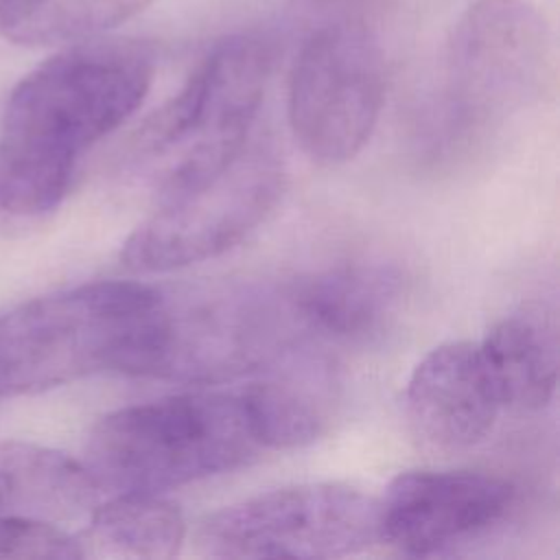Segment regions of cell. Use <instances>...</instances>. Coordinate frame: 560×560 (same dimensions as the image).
Listing matches in <instances>:
<instances>
[{
  "label": "cell",
  "mask_w": 560,
  "mask_h": 560,
  "mask_svg": "<svg viewBox=\"0 0 560 560\" xmlns=\"http://www.w3.org/2000/svg\"><path fill=\"white\" fill-rule=\"evenodd\" d=\"M153 77L155 50L133 37L72 42L33 68L0 112V210H52L79 160L140 107Z\"/></svg>",
  "instance_id": "6da1fadb"
},
{
  "label": "cell",
  "mask_w": 560,
  "mask_h": 560,
  "mask_svg": "<svg viewBox=\"0 0 560 560\" xmlns=\"http://www.w3.org/2000/svg\"><path fill=\"white\" fill-rule=\"evenodd\" d=\"M282 190V162L249 140L217 171L162 192L127 236L120 258L131 271L160 273L221 256L271 214Z\"/></svg>",
  "instance_id": "52a82bcc"
},
{
  "label": "cell",
  "mask_w": 560,
  "mask_h": 560,
  "mask_svg": "<svg viewBox=\"0 0 560 560\" xmlns=\"http://www.w3.org/2000/svg\"><path fill=\"white\" fill-rule=\"evenodd\" d=\"M28 0H0V33L4 35Z\"/></svg>",
  "instance_id": "d6986e66"
},
{
  "label": "cell",
  "mask_w": 560,
  "mask_h": 560,
  "mask_svg": "<svg viewBox=\"0 0 560 560\" xmlns=\"http://www.w3.org/2000/svg\"><path fill=\"white\" fill-rule=\"evenodd\" d=\"M262 448L241 392H188L103 416L83 464L101 490L162 492L236 470Z\"/></svg>",
  "instance_id": "3957f363"
},
{
  "label": "cell",
  "mask_w": 560,
  "mask_h": 560,
  "mask_svg": "<svg viewBox=\"0 0 560 560\" xmlns=\"http://www.w3.org/2000/svg\"><path fill=\"white\" fill-rule=\"evenodd\" d=\"M501 409L479 343L472 341L433 348L407 381V424L418 446L429 453L455 455L477 446Z\"/></svg>",
  "instance_id": "8fae6325"
},
{
  "label": "cell",
  "mask_w": 560,
  "mask_h": 560,
  "mask_svg": "<svg viewBox=\"0 0 560 560\" xmlns=\"http://www.w3.org/2000/svg\"><path fill=\"white\" fill-rule=\"evenodd\" d=\"M514 486L475 470H407L376 499L378 540L405 556H435L501 523Z\"/></svg>",
  "instance_id": "30bf717a"
},
{
  "label": "cell",
  "mask_w": 560,
  "mask_h": 560,
  "mask_svg": "<svg viewBox=\"0 0 560 560\" xmlns=\"http://www.w3.org/2000/svg\"><path fill=\"white\" fill-rule=\"evenodd\" d=\"M284 289L304 341L365 343L394 324L405 276L385 260H350L302 276Z\"/></svg>",
  "instance_id": "7c38bea8"
},
{
  "label": "cell",
  "mask_w": 560,
  "mask_h": 560,
  "mask_svg": "<svg viewBox=\"0 0 560 560\" xmlns=\"http://www.w3.org/2000/svg\"><path fill=\"white\" fill-rule=\"evenodd\" d=\"M479 350L501 407L540 409L558 383V326L551 311L527 304L499 319Z\"/></svg>",
  "instance_id": "9a60e30c"
},
{
  "label": "cell",
  "mask_w": 560,
  "mask_h": 560,
  "mask_svg": "<svg viewBox=\"0 0 560 560\" xmlns=\"http://www.w3.org/2000/svg\"><path fill=\"white\" fill-rule=\"evenodd\" d=\"M81 556H85L81 538L61 525L0 516V558L72 560Z\"/></svg>",
  "instance_id": "e0dca14e"
},
{
  "label": "cell",
  "mask_w": 560,
  "mask_h": 560,
  "mask_svg": "<svg viewBox=\"0 0 560 560\" xmlns=\"http://www.w3.org/2000/svg\"><path fill=\"white\" fill-rule=\"evenodd\" d=\"M262 372L260 381L241 389L260 444L295 448L324 435L339 400V376L330 359L302 341Z\"/></svg>",
  "instance_id": "4fadbf2b"
},
{
  "label": "cell",
  "mask_w": 560,
  "mask_h": 560,
  "mask_svg": "<svg viewBox=\"0 0 560 560\" xmlns=\"http://www.w3.org/2000/svg\"><path fill=\"white\" fill-rule=\"evenodd\" d=\"M378 540L376 499L341 483L278 488L210 514L199 551L212 558H339Z\"/></svg>",
  "instance_id": "ba28073f"
},
{
  "label": "cell",
  "mask_w": 560,
  "mask_h": 560,
  "mask_svg": "<svg viewBox=\"0 0 560 560\" xmlns=\"http://www.w3.org/2000/svg\"><path fill=\"white\" fill-rule=\"evenodd\" d=\"M284 284L228 282L162 293L136 376L175 383H221L273 363L302 343Z\"/></svg>",
  "instance_id": "5b68a950"
},
{
  "label": "cell",
  "mask_w": 560,
  "mask_h": 560,
  "mask_svg": "<svg viewBox=\"0 0 560 560\" xmlns=\"http://www.w3.org/2000/svg\"><path fill=\"white\" fill-rule=\"evenodd\" d=\"M162 291L103 280L0 313V396L33 394L101 372L133 374Z\"/></svg>",
  "instance_id": "7a4b0ae2"
},
{
  "label": "cell",
  "mask_w": 560,
  "mask_h": 560,
  "mask_svg": "<svg viewBox=\"0 0 560 560\" xmlns=\"http://www.w3.org/2000/svg\"><path fill=\"white\" fill-rule=\"evenodd\" d=\"M98 494L85 464L48 446L0 440V516L63 525L90 516Z\"/></svg>",
  "instance_id": "5bb4252c"
},
{
  "label": "cell",
  "mask_w": 560,
  "mask_h": 560,
  "mask_svg": "<svg viewBox=\"0 0 560 560\" xmlns=\"http://www.w3.org/2000/svg\"><path fill=\"white\" fill-rule=\"evenodd\" d=\"M411 4L413 0H291V18L295 20V26L343 20L392 33Z\"/></svg>",
  "instance_id": "ac0fdd59"
},
{
  "label": "cell",
  "mask_w": 560,
  "mask_h": 560,
  "mask_svg": "<svg viewBox=\"0 0 560 560\" xmlns=\"http://www.w3.org/2000/svg\"><path fill=\"white\" fill-rule=\"evenodd\" d=\"M287 112L300 149L317 164L352 160L378 120L387 81V31L361 22L300 24Z\"/></svg>",
  "instance_id": "8992f818"
},
{
  "label": "cell",
  "mask_w": 560,
  "mask_h": 560,
  "mask_svg": "<svg viewBox=\"0 0 560 560\" xmlns=\"http://www.w3.org/2000/svg\"><path fill=\"white\" fill-rule=\"evenodd\" d=\"M551 35L525 0H477L459 18L446 50V114L475 129L525 105L545 83Z\"/></svg>",
  "instance_id": "9c48e42d"
},
{
  "label": "cell",
  "mask_w": 560,
  "mask_h": 560,
  "mask_svg": "<svg viewBox=\"0 0 560 560\" xmlns=\"http://www.w3.org/2000/svg\"><path fill=\"white\" fill-rule=\"evenodd\" d=\"M271 63V46L258 35L221 39L179 92L136 129L127 166L160 195L223 166L249 142Z\"/></svg>",
  "instance_id": "277c9868"
},
{
  "label": "cell",
  "mask_w": 560,
  "mask_h": 560,
  "mask_svg": "<svg viewBox=\"0 0 560 560\" xmlns=\"http://www.w3.org/2000/svg\"><path fill=\"white\" fill-rule=\"evenodd\" d=\"M184 536L179 508L160 492H118L92 510L79 538L85 556L164 560L179 551Z\"/></svg>",
  "instance_id": "2e32d148"
}]
</instances>
